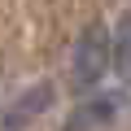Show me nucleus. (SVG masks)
<instances>
[{
  "label": "nucleus",
  "instance_id": "2",
  "mask_svg": "<svg viewBox=\"0 0 131 131\" xmlns=\"http://www.w3.org/2000/svg\"><path fill=\"white\" fill-rule=\"evenodd\" d=\"M109 35H114V74L122 83H131V18H118V26Z\"/></svg>",
  "mask_w": 131,
  "mask_h": 131
},
{
  "label": "nucleus",
  "instance_id": "1",
  "mask_svg": "<svg viewBox=\"0 0 131 131\" xmlns=\"http://www.w3.org/2000/svg\"><path fill=\"white\" fill-rule=\"evenodd\" d=\"M109 70H114V35L105 26H88L74 44L70 79H74V88H96Z\"/></svg>",
  "mask_w": 131,
  "mask_h": 131
}]
</instances>
